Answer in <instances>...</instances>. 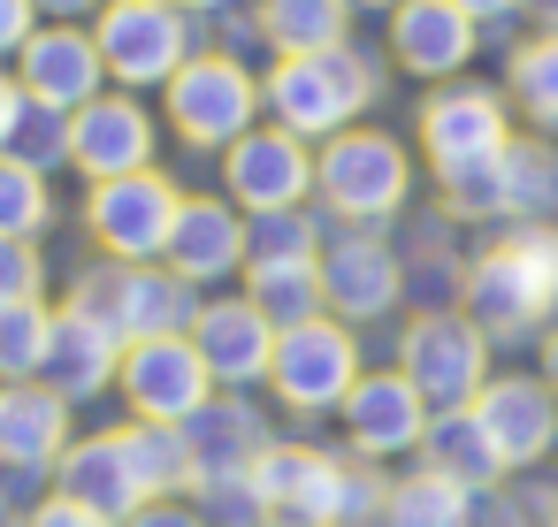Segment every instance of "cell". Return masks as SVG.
Instances as JSON below:
<instances>
[{"instance_id":"obj_2","label":"cell","mask_w":558,"mask_h":527,"mask_svg":"<svg viewBox=\"0 0 558 527\" xmlns=\"http://www.w3.org/2000/svg\"><path fill=\"white\" fill-rule=\"evenodd\" d=\"M70 306H77L85 321H100L108 336H123V344H146V336H192V321H199V283H184V275L161 268V260H138V268L116 260V268L77 275Z\"/></svg>"},{"instance_id":"obj_28","label":"cell","mask_w":558,"mask_h":527,"mask_svg":"<svg viewBox=\"0 0 558 527\" xmlns=\"http://www.w3.org/2000/svg\"><path fill=\"white\" fill-rule=\"evenodd\" d=\"M116 436H123V458H131V474H138L146 497H177V489L199 481V474H192V443H184V428L131 420V428H116Z\"/></svg>"},{"instance_id":"obj_26","label":"cell","mask_w":558,"mask_h":527,"mask_svg":"<svg viewBox=\"0 0 558 527\" xmlns=\"http://www.w3.org/2000/svg\"><path fill=\"white\" fill-rule=\"evenodd\" d=\"M253 24L276 47V62L329 54V47H352V0H260Z\"/></svg>"},{"instance_id":"obj_44","label":"cell","mask_w":558,"mask_h":527,"mask_svg":"<svg viewBox=\"0 0 558 527\" xmlns=\"http://www.w3.org/2000/svg\"><path fill=\"white\" fill-rule=\"evenodd\" d=\"M459 9H466V16H505L512 0H459Z\"/></svg>"},{"instance_id":"obj_1","label":"cell","mask_w":558,"mask_h":527,"mask_svg":"<svg viewBox=\"0 0 558 527\" xmlns=\"http://www.w3.org/2000/svg\"><path fill=\"white\" fill-rule=\"evenodd\" d=\"M375 93H383L375 62H367L360 47H329V54H291V62H276L268 85H260V108H268L291 138H337V131H352V115H360Z\"/></svg>"},{"instance_id":"obj_6","label":"cell","mask_w":558,"mask_h":527,"mask_svg":"<svg viewBox=\"0 0 558 527\" xmlns=\"http://www.w3.org/2000/svg\"><path fill=\"white\" fill-rule=\"evenodd\" d=\"M177 215H184V192H177L161 169L108 176V184H93V192H85V237H93L108 260H123V268L161 260V253H169Z\"/></svg>"},{"instance_id":"obj_36","label":"cell","mask_w":558,"mask_h":527,"mask_svg":"<svg viewBox=\"0 0 558 527\" xmlns=\"http://www.w3.org/2000/svg\"><path fill=\"white\" fill-rule=\"evenodd\" d=\"M512 93L535 123H558V32L512 54Z\"/></svg>"},{"instance_id":"obj_34","label":"cell","mask_w":558,"mask_h":527,"mask_svg":"<svg viewBox=\"0 0 558 527\" xmlns=\"http://www.w3.org/2000/svg\"><path fill=\"white\" fill-rule=\"evenodd\" d=\"M558 207V154L550 146H505V215H543Z\"/></svg>"},{"instance_id":"obj_38","label":"cell","mask_w":558,"mask_h":527,"mask_svg":"<svg viewBox=\"0 0 558 527\" xmlns=\"http://www.w3.org/2000/svg\"><path fill=\"white\" fill-rule=\"evenodd\" d=\"M199 497H207V512H215L222 527H260V519H268L253 474H215V481H199Z\"/></svg>"},{"instance_id":"obj_30","label":"cell","mask_w":558,"mask_h":527,"mask_svg":"<svg viewBox=\"0 0 558 527\" xmlns=\"http://www.w3.org/2000/svg\"><path fill=\"white\" fill-rule=\"evenodd\" d=\"M306 260H322V230L306 207L245 215V268H306Z\"/></svg>"},{"instance_id":"obj_8","label":"cell","mask_w":558,"mask_h":527,"mask_svg":"<svg viewBox=\"0 0 558 527\" xmlns=\"http://www.w3.org/2000/svg\"><path fill=\"white\" fill-rule=\"evenodd\" d=\"M116 390L131 397V413H138V420L184 428V420L215 397V375H207V359H199V344H192V336H146V344H123Z\"/></svg>"},{"instance_id":"obj_32","label":"cell","mask_w":558,"mask_h":527,"mask_svg":"<svg viewBox=\"0 0 558 527\" xmlns=\"http://www.w3.org/2000/svg\"><path fill=\"white\" fill-rule=\"evenodd\" d=\"M47 344H54V314H47V298L0 306V382H32V375L47 367Z\"/></svg>"},{"instance_id":"obj_27","label":"cell","mask_w":558,"mask_h":527,"mask_svg":"<svg viewBox=\"0 0 558 527\" xmlns=\"http://www.w3.org/2000/svg\"><path fill=\"white\" fill-rule=\"evenodd\" d=\"M421 451H428V474H444V481H459V489H489V481L505 474V458H497V443L482 436L474 405L436 413L428 436H421Z\"/></svg>"},{"instance_id":"obj_12","label":"cell","mask_w":558,"mask_h":527,"mask_svg":"<svg viewBox=\"0 0 558 527\" xmlns=\"http://www.w3.org/2000/svg\"><path fill=\"white\" fill-rule=\"evenodd\" d=\"M154 138H161L154 108L116 85V93H100V100H85L70 115V169H85L93 184L138 176V169H154Z\"/></svg>"},{"instance_id":"obj_18","label":"cell","mask_w":558,"mask_h":527,"mask_svg":"<svg viewBox=\"0 0 558 527\" xmlns=\"http://www.w3.org/2000/svg\"><path fill=\"white\" fill-rule=\"evenodd\" d=\"M161 268H177L184 283H222V275H238V268H245V215H238L230 199H192V192H184V215H177V230H169Z\"/></svg>"},{"instance_id":"obj_33","label":"cell","mask_w":558,"mask_h":527,"mask_svg":"<svg viewBox=\"0 0 558 527\" xmlns=\"http://www.w3.org/2000/svg\"><path fill=\"white\" fill-rule=\"evenodd\" d=\"M47 222H54V192H47V176L0 154V237H39Z\"/></svg>"},{"instance_id":"obj_49","label":"cell","mask_w":558,"mask_h":527,"mask_svg":"<svg viewBox=\"0 0 558 527\" xmlns=\"http://www.w3.org/2000/svg\"><path fill=\"white\" fill-rule=\"evenodd\" d=\"M550 527H558V519H550Z\"/></svg>"},{"instance_id":"obj_19","label":"cell","mask_w":558,"mask_h":527,"mask_svg":"<svg viewBox=\"0 0 558 527\" xmlns=\"http://www.w3.org/2000/svg\"><path fill=\"white\" fill-rule=\"evenodd\" d=\"M54 497H70V504H85V512H100V519H131L138 504H154L146 489H138V474H131V458H123V436L108 428V436H77L70 451H62V466H54Z\"/></svg>"},{"instance_id":"obj_25","label":"cell","mask_w":558,"mask_h":527,"mask_svg":"<svg viewBox=\"0 0 558 527\" xmlns=\"http://www.w3.org/2000/svg\"><path fill=\"white\" fill-rule=\"evenodd\" d=\"M184 443H192V474L215 481V474H253V458L268 451V428H260L253 405H238V397L215 405V397H207V405L184 420ZM199 481H192V489H199Z\"/></svg>"},{"instance_id":"obj_14","label":"cell","mask_w":558,"mask_h":527,"mask_svg":"<svg viewBox=\"0 0 558 527\" xmlns=\"http://www.w3.org/2000/svg\"><path fill=\"white\" fill-rule=\"evenodd\" d=\"M398 375L421 390V405H444V413L474 405L482 397V329L459 321V314H421L405 329V367Z\"/></svg>"},{"instance_id":"obj_17","label":"cell","mask_w":558,"mask_h":527,"mask_svg":"<svg viewBox=\"0 0 558 527\" xmlns=\"http://www.w3.org/2000/svg\"><path fill=\"white\" fill-rule=\"evenodd\" d=\"M70 397H54L47 382H0V466L16 474H47L70 451Z\"/></svg>"},{"instance_id":"obj_43","label":"cell","mask_w":558,"mask_h":527,"mask_svg":"<svg viewBox=\"0 0 558 527\" xmlns=\"http://www.w3.org/2000/svg\"><path fill=\"white\" fill-rule=\"evenodd\" d=\"M108 0H39V16L47 24H77V16H100Z\"/></svg>"},{"instance_id":"obj_15","label":"cell","mask_w":558,"mask_h":527,"mask_svg":"<svg viewBox=\"0 0 558 527\" xmlns=\"http://www.w3.org/2000/svg\"><path fill=\"white\" fill-rule=\"evenodd\" d=\"M421 146H428L436 176L505 161V146H512V138H505V100L482 93V85H444V93H428V108H421Z\"/></svg>"},{"instance_id":"obj_10","label":"cell","mask_w":558,"mask_h":527,"mask_svg":"<svg viewBox=\"0 0 558 527\" xmlns=\"http://www.w3.org/2000/svg\"><path fill=\"white\" fill-rule=\"evenodd\" d=\"M253 489H260L276 527H344L352 466H337V458H322L306 443H268L253 458Z\"/></svg>"},{"instance_id":"obj_42","label":"cell","mask_w":558,"mask_h":527,"mask_svg":"<svg viewBox=\"0 0 558 527\" xmlns=\"http://www.w3.org/2000/svg\"><path fill=\"white\" fill-rule=\"evenodd\" d=\"M16 115H24V85H16V70H0V154L16 138Z\"/></svg>"},{"instance_id":"obj_47","label":"cell","mask_w":558,"mask_h":527,"mask_svg":"<svg viewBox=\"0 0 558 527\" xmlns=\"http://www.w3.org/2000/svg\"><path fill=\"white\" fill-rule=\"evenodd\" d=\"M184 9H192V16H199V9H230V0H184Z\"/></svg>"},{"instance_id":"obj_7","label":"cell","mask_w":558,"mask_h":527,"mask_svg":"<svg viewBox=\"0 0 558 527\" xmlns=\"http://www.w3.org/2000/svg\"><path fill=\"white\" fill-rule=\"evenodd\" d=\"M314 192H322L344 222H383V215L405 207L413 161H405V146L383 138V131H337V138L322 146V161H314Z\"/></svg>"},{"instance_id":"obj_4","label":"cell","mask_w":558,"mask_h":527,"mask_svg":"<svg viewBox=\"0 0 558 527\" xmlns=\"http://www.w3.org/2000/svg\"><path fill=\"white\" fill-rule=\"evenodd\" d=\"M93 47L108 62V77L123 93H146V85H169L199 47H192V9L184 0H108L93 16Z\"/></svg>"},{"instance_id":"obj_11","label":"cell","mask_w":558,"mask_h":527,"mask_svg":"<svg viewBox=\"0 0 558 527\" xmlns=\"http://www.w3.org/2000/svg\"><path fill=\"white\" fill-rule=\"evenodd\" d=\"M314 192V154L306 138H291L283 123H253L230 154H222V199L238 215H276V207H299Z\"/></svg>"},{"instance_id":"obj_22","label":"cell","mask_w":558,"mask_h":527,"mask_svg":"<svg viewBox=\"0 0 558 527\" xmlns=\"http://www.w3.org/2000/svg\"><path fill=\"white\" fill-rule=\"evenodd\" d=\"M474 420H482V436L497 443V458H505V466L543 458V451H550V436H558V405H550V390H543V382H520V375L482 382Z\"/></svg>"},{"instance_id":"obj_13","label":"cell","mask_w":558,"mask_h":527,"mask_svg":"<svg viewBox=\"0 0 558 527\" xmlns=\"http://www.w3.org/2000/svg\"><path fill=\"white\" fill-rule=\"evenodd\" d=\"M16 85H24V100L62 108V115L100 100L108 93V62L93 47V24H39L24 39V54H16Z\"/></svg>"},{"instance_id":"obj_9","label":"cell","mask_w":558,"mask_h":527,"mask_svg":"<svg viewBox=\"0 0 558 527\" xmlns=\"http://www.w3.org/2000/svg\"><path fill=\"white\" fill-rule=\"evenodd\" d=\"M268 382H276V397L299 405V413H329V405H344L352 382H360L352 329H344V321H299V329H276Z\"/></svg>"},{"instance_id":"obj_39","label":"cell","mask_w":558,"mask_h":527,"mask_svg":"<svg viewBox=\"0 0 558 527\" xmlns=\"http://www.w3.org/2000/svg\"><path fill=\"white\" fill-rule=\"evenodd\" d=\"M32 32H39V0H0V62H16Z\"/></svg>"},{"instance_id":"obj_5","label":"cell","mask_w":558,"mask_h":527,"mask_svg":"<svg viewBox=\"0 0 558 527\" xmlns=\"http://www.w3.org/2000/svg\"><path fill=\"white\" fill-rule=\"evenodd\" d=\"M161 93H169V131L199 154H230L260 115V77L238 54H192Z\"/></svg>"},{"instance_id":"obj_20","label":"cell","mask_w":558,"mask_h":527,"mask_svg":"<svg viewBox=\"0 0 558 527\" xmlns=\"http://www.w3.org/2000/svg\"><path fill=\"white\" fill-rule=\"evenodd\" d=\"M390 54H398V70H413V77H451V70H466V54H474V16L459 9V0H398Z\"/></svg>"},{"instance_id":"obj_46","label":"cell","mask_w":558,"mask_h":527,"mask_svg":"<svg viewBox=\"0 0 558 527\" xmlns=\"http://www.w3.org/2000/svg\"><path fill=\"white\" fill-rule=\"evenodd\" d=\"M527 9H535V16H543V24L558 32V0H527Z\"/></svg>"},{"instance_id":"obj_48","label":"cell","mask_w":558,"mask_h":527,"mask_svg":"<svg viewBox=\"0 0 558 527\" xmlns=\"http://www.w3.org/2000/svg\"><path fill=\"white\" fill-rule=\"evenodd\" d=\"M352 9H398V0H352Z\"/></svg>"},{"instance_id":"obj_45","label":"cell","mask_w":558,"mask_h":527,"mask_svg":"<svg viewBox=\"0 0 558 527\" xmlns=\"http://www.w3.org/2000/svg\"><path fill=\"white\" fill-rule=\"evenodd\" d=\"M543 382H550V390H558V336H550V344H543Z\"/></svg>"},{"instance_id":"obj_21","label":"cell","mask_w":558,"mask_h":527,"mask_svg":"<svg viewBox=\"0 0 558 527\" xmlns=\"http://www.w3.org/2000/svg\"><path fill=\"white\" fill-rule=\"evenodd\" d=\"M344 428L367 458H390V451H413L428 436V405L405 375H360L344 397Z\"/></svg>"},{"instance_id":"obj_24","label":"cell","mask_w":558,"mask_h":527,"mask_svg":"<svg viewBox=\"0 0 558 527\" xmlns=\"http://www.w3.org/2000/svg\"><path fill=\"white\" fill-rule=\"evenodd\" d=\"M322 298H329L337 314H352V321L383 314V306L398 298V260L383 253V237H337V245L322 253Z\"/></svg>"},{"instance_id":"obj_35","label":"cell","mask_w":558,"mask_h":527,"mask_svg":"<svg viewBox=\"0 0 558 527\" xmlns=\"http://www.w3.org/2000/svg\"><path fill=\"white\" fill-rule=\"evenodd\" d=\"M9 161H24V169H39V176L70 169V115H62V108H39V100H24V115H16V138H9Z\"/></svg>"},{"instance_id":"obj_37","label":"cell","mask_w":558,"mask_h":527,"mask_svg":"<svg viewBox=\"0 0 558 527\" xmlns=\"http://www.w3.org/2000/svg\"><path fill=\"white\" fill-rule=\"evenodd\" d=\"M39 283H47L39 237H0V306H24V298H39Z\"/></svg>"},{"instance_id":"obj_40","label":"cell","mask_w":558,"mask_h":527,"mask_svg":"<svg viewBox=\"0 0 558 527\" xmlns=\"http://www.w3.org/2000/svg\"><path fill=\"white\" fill-rule=\"evenodd\" d=\"M24 527H116V519H100V512H85V504H70V497H47V504L24 512Z\"/></svg>"},{"instance_id":"obj_41","label":"cell","mask_w":558,"mask_h":527,"mask_svg":"<svg viewBox=\"0 0 558 527\" xmlns=\"http://www.w3.org/2000/svg\"><path fill=\"white\" fill-rule=\"evenodd\" d=\"M123 527H207V519H199L192 504H177V497H154V504H138Z\"/></svg>"},{"instance_id":"obj_3","label":"cell","mask_w":558,"mask_h":527,"mask_svg":"<svg viewBox=\"0 0 558 527\" xmlns=\"http://www.w3.org/2000/svg\"><path fill=\"white\" fill-rule=\"evenodd\" d=\"M466 306L489 336H520L558 306V230H520L474 260Z\"/></svg>"},{"instance_id":"obj_29","label":"cell","mask_w":558,"mask_h":527,"mask_svg":"<svg viewBox=\"0 0 558 527\" xmlns=\"http://www.w3.org/2000/svg\"><path fill=\"white\" fill-rule=\"evenodd\" d=\"M383 527H474V489L444 474H413L383 497Z\"/></svg>"},{"instance_id":"obj_16","label":"cell","mask_w":558,"mask_h":527,"mask_svg":"<svg viewBox=\"0 0 558 527\" xmlns=\"http://www.w3.org/2000/svg\"><path fill=\"white\" fill-rule=\"evenodd\" d=\"M192 344H199V359H207L215 382L245 390V382H260L268 359H276V321H268L253 298H215V306H199Z\"/></svg>"},{"instance_id":"obj_31","label":"cell","mask_w":558,"mask_h":527,"mask_svg":"<svg viewBox=\"0 0 558 527\" xmlns=\"http://www.w3.org/2000/svg\"><path fill=\"white\" fill-rule=\"evenodd\" d=\"M245 298L276 321V329H299V321H322V260L306 268H245Z\"/></svg>"},{"instance_id":"obj_23","label":"cell","mask_w":558,"mask_h":527,"mask_svg":"<svg viewBox=\"0 0 558 527\" xmlns=\"http://www.w3.org/2000/svg\"><path fill=\"white\" fill-rule=\"evenodd\" d=\"M116 367H123V336H108L100 321H85L77 306H62L54 314V344H47V390L54 397H100L108 382H116Z\"/></svg>"}]
</instances>
